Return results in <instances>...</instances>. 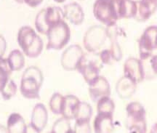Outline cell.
<instances>
[{"label":"cell","mask_w":157,"mask_h":133,"mask_svg":"<svg viewBox=\"0 0 157 133\" xmlns=\"http://www.w3.org/2000/svg\"><path fill=\"white\" fill-rule=\"evenodd\" d=\"M84 52L78 44L71 45L64 50L61 56L62 67L66 71H71L77 69L80 61L84 56Z\"/></svg>","instance_id":"cell-10"},{"label":"cell","mask_w":157,"mask_h":133,"mask_svg":"<svg viewBox=\"0 0 157 133\" xmlns=\"http://www.w3.org/2000/svg\"><path fill=\"white\" fill-rule=\"evenodd\" d=\"M7 132L26 133L27 125L24 119L17 113H13L10 115L7 122Z\"/></svg>","instance_id":"cell-20"},{"label":"cell","mask_w":157,"mask_h":133,"mask_svg":"<svg viewBox=\"0 0 157 133\" xmlns=\"http://www.w3.org/2000/svg\"><path fill=\"white\" fill-rule=\"evenodd\" d=\"M24 3L31 7H36L42 3L43 0H23Z\"/></svg>","instance_id":"cell-32"},{"label":"cell","mask_w":157,"mask_h":133,"mask_svg":"<svg viewBox=\"0 0 157 133\" xmlns=\"http://www.w3.org/2000/svg\"><path fill=\"white\" fill-rule=\"evenodd\" d=\"M101 68L97 60L91 58L89 55L84 54L76 70L82 74L85 82L90 85L99 77Z\"/></svg>","instance_id":"cell-9"},{"label":"cell","mask_w":157,"mask_h":133,"mask_svg":"<svg viewBox=\"0 0 157 133\" xmlns=\"http://www.w3.org/2000/svg\"><path fill=\"white\" fill-rule=\"evenodd\" d=\"M99 58L101 63L105 65H111L116 60L113 58L112 52L110 50H103L99 53Z\"/></svg>","instance_id":"cell-28"},{"label":"cell","mask_w":157,"mask_h":133,"mask_svg":"<svg viewBox=\"0 0 157 133\" xmlns=\"http://www.w3.org/2000/svg\"><path fill=\"white\" fill-rule=\"evenodd\" d=\"M64 96L60 93H54L50 101V108L56 115H61Z\"/></svg>","instance_id":"cell-24"},{"label":"cell","mask_w":157,"mask_h":133,"mask_svg":"<svg viewBox=\"0 0 157 133\" xmlns=\"http://www.w3.org/2000/svg\"><path fill=\"white\" fill-rule=\"evenodd\" d=\"M151 132L152 133H157V122L156 124H154L152 126L151 130Z\"/></svg>","instance_id":"cell-33"},{"label":"cell","mask_w":157,"mask_h":133,"mask_svg":"<svg viewBox=\"0 0 157 133\" xmlns=\"http://www.w3.org/2000/svg\"><path fill=\"white\" fill-rule=\"evenodd\" d=\"M47 36L48 40L47 49L60 50L70 41V28L64 20H63L51 27Z\"/></svg>","instance_id":"cell-5"},{"label":"cell","mask_w":157,"mask_h":133,"mask_svg":"<svg viewBox=\"0 0 157 133\" xmlns=\"http://www.w3.org/2000/svg\"><path fill=\"white\" fill-rule=\"evenodd\" d=\"M63 13L65 18L71 23L78 26L83 23L84 13L81 5L76 2H71L64 6Z\"/></svg>","instance_id":"cell-16"},{"label":"cell","mask_w":157,"mask_h":133,"mask_svg":"<svg viewBox=\"0 0 157 133\" xmlns=\"http://www.w3.org/2000/svg\"><path fill=\"white\" fill-rule=\"evenodd\" d=\"M15 1L16 2L19 3V4H23V3H24V2H23V0H15Z\"/></svg>","instance_id":"cell-35"},{"label":"cell","mask_w":157,"mask_h":133,"mask_svg":"<svg viewBox=\"0 0 157 133\" xmlns=\"http://www.w3.org/2000/svg\"><path fill=\"white\" fill-rule=\"evenodd\" d=\"M93 116V108L89 103L80 102L74 119L78 122H90Z\"/></svg>","instance_id":"cell-22"},{"label":"cell","mask_w":157,"mask_h":133,"mask_svg":"<svg viewBox=\"0 0 157 133\" xmlns=\"http://www.w3.org/2000/svg\"><path fill=\"white\" fill-rule=\"evenodd\" d=\"M137 13L135 19L139 22L148 21L157 10V0L136 1Z\"/></svg>","instance_id":"cell-14"},{"label":"cell","mask_w":157,"mask_h":133,"mask_svg":"<svg viewBox=\"0 0 157 133\" xmlns=\"http://www.w3.org/2000/svg\"><path fill=\"white\" fill-rule=\"evenodd\" d=\"M119 20L135 18L137 13L136 1L133 0H113Z\"/></svg>","instance_id":"cell-15"},{"label":"cell","mask_w":157,"mask_h":133,"mask_svg":"<svg viewBox=\"0 0 157 133\" xmlns=\"http://www.w3.org/2000/svg\"><path fill=\"white\" fill-rule=\"evenodd\" d=\"M17 87L16 84L15 83L13 80L10 79L0 93H1L2 96L4 100L8 101V100L11 99L12 97L15 96L17 93Z\"/></svg>","instance_id":"cell-27"},{"label":"cell","mask_w":157,"mask_h":133,"mask_svg":"<svg viewBox=\"0 0 157 133\" xmlns=\"http://www.w3.org/2000/svg\"><path fill=\"white\" fill-rule=\"evenodd\" d=\"M137 84L127 77H122L119 79L116 85V91L122 99H128L134 95L136 91Z\"/></svg>","instance_id":"cell-18"},{"label":"cell","mask_w":157,"mask_h":133,"mask_svg":"<svg viewBox=\"0 0 157 133\" xmlns=\"http://www.w3.org/2000/svg\"><path fill=\"white\" fill-rule=\"evenodd\" d=\"M107 38H109L108 29L100 25H95L86 31L83 39L84 46L90 53L97 54Z\"/></svg>","instance_id":"cell-7"},{"label":"cell","mask_w":157,"mask_h":133,"mask_svg":"<svg viewBox=\"0 0 157 133\" xmlns=\"http://www.w3.org/2000/svg\"><path fill=\"white\" fill-rule=\"evenodd\" d=\"M94 16L107 27L114 26L119 21L113 0H96L93 5Z\"/></svg>","instance_id":"cell-6"},{"label":"cell","mask_w":157,"mask_h":133,"mask_svg":"<svg viewBox=\"0 0 157 133\" xmlns=\"http://www.w3.org/2000/svg\"><path fill=\"white\" fill-rule=\"evenodd\" d=\"M89 93L93 102H98L102 97H110L111 87L109 82L104 77L99 76L89 85Z\"/></svg>","instance_id":"cell-12"},{"label":"cell","mask_w":157,"mask_h":133,"mask_svg":"<svg viewBox=\"0 0 157 133\" xmlns=\"http://www.w3.org/2000/svg\"><path fill=\"white\" fill-rule=\"evenodd\" d=\"M52 133H68V132H74L72 131L71 127L69 122V119L62 118L58 119L55 124L52 126Z\"/></svg>","instance_id":"cell-26"},{"label":"cell","mask_w":157,"mask_h":133,"mask_svg":"<svg viewBox=\"0 0 157 133\" xmlns=\"http://www.w3.org/2000/svg\"><path fill=\"white\" fill-rule=\"evenodd\" d=\"M79 103L80 101L75 95H68L64 96L61 113L63 117L69 119V120L74 119Z\"/></svg>","instance_id":"cell-19"},{"label":"cell","mask_w":157,"mask_h":133,"mask_svg":"<svg viewBox=\"0 0 157 133\" xmlns=\"http://www.w3.org/2000/svg\"><path fill=\"white\" fill-rule=\"evenodd\" d=\"M94 130L97 133H109L114 130L113 114L107 113H98L94 120Z\"/></svg>","instance_id":"cell-17"},{"label":"cell","mask_w":157,"mask_h":133,"mask_svg":"<svg viewBox=\"0 0 157 133\" xmlns=\"http://www.w3.org/2000/svg\"><path fill=\"white\" fill-rule=\"evenodd\" d=\"M74 132H91L90 122H76Z\"/></svg>","instance_id":"cell-30"},{"label":"cell","mask_w":157,"mask_h":133,"mask_svg":"<svg viewBox=\"0 0 157 133\" xmlns=\"http://www.w3.org/2000/svg\"><path fill=\"white\" fill-rule=\"evenodd\" d=\"M48 121V113L42 103H37L31 113L30 126L36 132H41L46 127Z\"/></svg>","instance_id":"cell-13"},{"label":"cell","mask_w":157,"mask_h":133,"mask_svg":"<svg viewBox=\"0 0 157 133\" xmlns=\"http://www.w3.org/2000/svg\"><path fill=\"white\" fill-rule=\"evenodd\" d=\"M124 76L136 84L143 82L146 78V74L142 60L134 58H128L124 66Z\"/></svg>","instance_id":"cell-11"},{"label":"cell","mask_w":157,"mask_h":133,"mask_svg":"<svg viewBox=\"0 0 157 133\" xmlns=\"http://www.w3.org/2000/svg\"><path fill=\"white\" fill-rule=\"evenodd\" d=\"M157 50V26H151L144 31L139 40L140 60L150 58Z\"/></svg>","instance_id":"cell-8"},{"label":"cell","mask_w":157,"mask_h":133,"mask_svg":"<svg viewBox=\"0 0 157 133\" xmlns=\"http://www.w3.org/2000/svg\"><path fill=\"white\" fill-rule=\"evenodd\" d=\"M44 77L42 71L36 66H30L23 72L21 80L20 91L25 98H40L39 92L42 87Z\"/></svg>","instance_id":"cell-1"},{"label":"cell","mask_w":157,"mask_h":133,"mask_svg":"<svg viewBox=\"0 0 157 133\" xmlns=\"http://www.w3.org/2000/svg\"><path fill=\"white\" fill-rule=\"evenodd\" d=\"M7 60L12 71H20L25 66L24 55L18 50H13L10 53Z\"/></svg>","instance_id":"cell-21"},{"label":"cell","mask_w":157,"mask_h":133,"mask_svg":"<svg viewBox=\"0 0 157 133\" xmlns=\"http://www.w3.org/2000/svg\"><path fill=\"white\" fill-rule=\"evenodd\" d=\"M17 40L23 52L29 58H37L42 53L44 43L42 38L31 27H21L17 33Z\"/></svg>","instance_id":"cell-2"},{"label":"cell","mask_w":157,"mask_h":133,"mask_svg":"<svg viewBox=\"0 0 157 133\" xmlns=\"http://www.w3.org/2000/svg\"><path fill=\"white\" fill-rule=\"evenodd\" d=\"M6 48H7V42L3 36L0 35V58L3 57L5 53Z\"/></svg>","instance_id":"cell-31"},{"label":"cell","mask_w":157,"mask_h":133,"mask_svg":"<svg viewBox=\"0 0 157 133\" xmlns=\"http://www.w3.org/2000/svg\"><path fill=\"white\" fill-rule=\"evenodd\" d=\"M11 72L12 71L7 63V60L1 57L0 58V92L10 80Z\"/></svg>","instance_id":"cell-23"},{"label":"cell","mask_w":157,"mask_h":133,"mask_svg":"<svg viewBox=\"0 0 157 133\" xmlns=\"http://www.w3.org/2000/svg\"><path fill=\"white\" fill-rule=\"evenodd\" d=\"M147 60L150 65L148 68V69H150V77H155L157 75V55H152Z\"/></svg>","instance_id":"cell-29"},{"label":"cell","mask_w":157,"mask_h":133,"mask_svg":"<svg viewBox=\"0 0 157 133\" xmlns=\"http://www.w3.org/2000/svg\"><path fill=\"white\" fill-rule=\"evenodd\" d=\"M53 1H55L57 3H63V2H64L66 0H53Z\"/></svg>","instance_id":"cell-34"},{"label":"cell","mask_w":157,"mask_h":133,"mask_svg":"<svg viewBox=\"0 0 157 133\" xmlns=\"http://www.w3.org/2000/svg\"><path fill=\"white\" fill-rule=\"evenodd\" d=\"M127 128L131 132H146V112L138 102H132L127 106Z\"/></svg>","instance_id":"cell-4"},{"label":"cell","mask_w":157,"mask_h":133,"mask_svg":"<svg viewBox=\"0 0 157 133\" xmlns=\"http://www.w3.org/2000/svg\"><path fill=\"white\" fill-rule=\"evenodd\" d=\"M97 103L98 113H107L113 114L115 109V104L110 97H102Z\"/></svg>","instance_id":"cell-25"},{"label":"cell","mask_w":157,"mask_h":133,"mask_svg":"<svg viewBox=\"0 0 157 133\" xmlns=\"http://www.w3.org/2000/svg\"><path fill=\"white\" fill-rule=\"evenodd\" d=\"M63 10L53 6L41 10L35 18V28L38 32L47 35L51 27L56 23L64 20Z\"/></svg>","instance_id":"cell-3"}]
</instances>
